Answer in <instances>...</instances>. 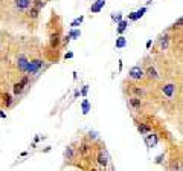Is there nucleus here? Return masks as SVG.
<instances>
[{
	"label": "nucleus",
	"mask_w": 183,
	"mask_h": 171,
	"mask_svg": "<svg viewBox=\"0 0 183 171\" xmlns=\"http://www.w3.org/2000/svg\"><path fill=\"white\" fill-rule=\"evenodd\" d=\"M89 138H90V139H96V133H90Z\"/></svg>",
	"instance_id": "bb28decb"
},
{
	"label": "nucleus",
	"mask_w": 183,
	"mask_h": 171,
	"mask_svg": "<svg viewBox=\"0 0 183 171\" xmlns=\"http://www.w3.org/2000/svg\"><path fill=\"white\" fill-rule=\"evenodd\" d=\"M127 26H128V22H125V20L122 22V20H121V22H119V26H117V32L122 34V32L127 29Z\"/></svg>",
	"instance_id": "f8f14e48"
},
{
	"label": "nucleus",
	"mask_w": 183,
	"mask_h": 171,
	"mask_svg": "<svg viewBox=\"0 0 183 171\" xmlns=\"http://www.w3.org/2000/svg\"><path fill=\"white\" fill-rule=\"evenodd\" d=\"M146 75H148L150 78H153V79H159V75H157V72H156L154 67H148V69H146Z\"/></svg>",
	"instance_id": "9d476101"
},
{
	"label": "nucleus",
	"mask_w": 183,
	"mask_h": 171,
	"mask_svg": "<svg viewBox=\"0 0 183 171\" xmlns=\"http://www.w3.org/2000/svg\"><path fill=\"white\" fill-rule=\"evenodd\" d=\"M145 142L150 148H153L157 144V138H156V134H148V136H145Z\"/></svg>",
	"instance_id": "0eeeda50"
},
{
	"label": "nucleus",
	"mask_w": 183,
	"mask_h": 171,
	"mask_svg": "<svg viewBox=\"0 0 183 171\" xmlns=\"http://www.w3.org/2000/svg\"><path fill=\"white\" fill-rule=\"evenodd\" d=\"M58 44H60V35L55 34V35H52V38H50V46L52 48H57Z\"/></svg>",
	"instance_id": "9b49d317"
},
{
	"label": "nucleus",
	"mask_w": 183,
	"mask_h": 171,
	"mask_svg": "<svg viewBox=\"0 0 183 171\" xmlns=\"http://www.w3.org/2000/svg\"><path fill=\"white\" fill-rule=\"evenodd\" d=\"M66 157H69V159L72 157V148H70V147H69V148H67V151H66Z\"/></svg>",
	"instance_id": "393cba45"
},
{
	"label": "nucleus",
	"mask_w": 183,
	"mask_h": 171,
	"mask_svg": "<svg viewBox=\"0 0 183 171\" xmlns=\"http://www.w3.org/2000/svg\"><path fill=\"white\" fill-rule=\"evenodd\" d=\"M174 90H176V86H174V84H165V86H162L163 95H166V96H169V98L174 95Z\"/></svg>",
	"instance_id": "423d86ee"
},
{
	"label": "nucleus",
	"mask_w": 183,
	"mask_h": 171,
	"mask_svg": "<svg viewBox=\"0 0 183 171\" xmlns=\"http://www.w3.org/2000/svg\"><path fill=\"white\" fill-rule=\"evenodd\" d=\"M133 92H134L136 95H139V96H142V95H143V90H142V89L136 87V86H133Z\"/></svg>",
	"instance_id": "6ab92c4d"
},
{
	"label": "nucleus",
	"mask_w": 183,
	"mask_h": 171,
	"mask_svg": "<svg viewBox=\"0 0 183 171\" xmlns=\"http://www.w3.org/2000/svg\"><path fill=\"white\" fill-rule=\"evenodd\" d=\"M38 12H40V8L34 6L31 9V17H32V19H37V17H38Z\"/></svg>",
	"instance_id": "f3484780"
},
{
	"label": "nucleus",
	"mask_w": 183,
	"mask_h": 171,
	"mask_svg": "<svg viewBox=\"0 0 183 171\" xmlns=\"http://www.w3.org/2000/svg\"><path fill=\"white\" fill-rule=\"evenodd\" d=\"M166 44H168V37H165V40H162V48L165 49V48H166Z\"/></svg>",
	"instance_id": "b1692460"
},
{
	"label": "nucleus",
	"mask_w": 183,
	"mask_h": 171,
	"mask_svg": "<svg viewBox=\"0 0 183 171\" xmlns=\"http://www.w3.org/2000/svg\"><path fill=\"white\" fill-rule=\"evenodd\" d=\"M130 76H131L133 79H140V78L143 76V70H142L139 66H134V67H131V70H130Z\"/></svg>",
	"instance_id": "7ed1b4c3"
},
{
	"label": "nucleus",
	"mask_w": 183,
	"mask_h": 171,
	"mask_svg": "<svg viewBox=\"0 0 183 171\" xmlns=\"http://www.w3.org/2000/svg\"><path fill=\"white\" fill-rule=\"evenodd\" d=\"M31 5V0H15V6L18 9H27Z\"/></svg>",
	"instance_id": "6e6552de"
},
{
	"label": "nucleus",
	"mask_w": 183,
	"mask_h": 171,
	"mask_svg": "<svg viewBox=\"0 0 183 171\" xmlns=\"http://www.w3.org/2000/svg\"><path fill=\"white\" fill-rule=\"evenodd\" d=\"M3 102H5L6 107H8V105H11L12 98H11V95H9V93H5V95H3Z\"/></svg>",
	"instance_id": "dca6fc26"
},
{
	"label": "nucleus",
	"mask_w": 183,
	"mask_h": 171,
	"mask_svg": "<svg viewBox=\"0 0 183 171\" xmlns=\"http://www.w3.org/2000/svg\"><path fill=\"white\" fill-rule=\"evenodd\" d=\"M113 19H115L116 22H121V15H119V14H117V15H113Z\"/></svg>",
	"instance_id": "a878e982"
},
{
	"label": "nucleus",
	"mask_w": 183,
	"mask_h": 171,
	"mask_svg": "<svg viewBox=\"0 0 183 171\" xmlns=\"http://www.w3.org/2000/svg\"><path fill=\"white\" fill-rule=\"evenodd\" d=\"M104 5H105V0H98V2L90 8V11H92V12H99L101 8H102Z\"/></svg>",
	"instance_id": "1a4fd4ad"
},
{
	"label": "nucleus",
	"mask_w": 183,
	"mask_h": 171,
	"mask_svg": "<svg viewBox=\"0 0 183 171\" xmlns=\"http://www.w3.org/2000/svg\"><path fill=\"white\" fill-rule=\"evenodd\" d=\"M40 67H41V61L40 60H34V61H31L29 64H27V70L26 72H29V74H35Z\"/></svg>",
	"instance_id": "f03ea898"
},
{
	"label": "nucleus",
	"mask_w": 183,
	"mask_h": 171,
	"mask_svg": "<svg viewBox=\"0 0 183 171\" xmlns=\"http://www.w3.org/2000/svg\"><path fill=\"white\" fill-rule=\"evenodd\" d=\"M27 81H29V79H27V76H24V78L20 81V83H17V84L14 86V93H15V95H18V93L23 92V89H24V86L27 84Z\"/></svg>",
	"instance_id": "39448f33"
},
{
	"label": "nucleus",
	"mask_w": 183,
	"mask_h": 171,
	"mask_svg": "<svg viewBox=\"0 0 183 171\" xmlns=\"http://www.w3.org/2000/svg\"><path fill=\"white\" fill-rule=\"evenodd\" d=\"M79 35H81V32H79V31H72L69 37H70V38H78Z\"/></svg>",
	"instance_id": "412c9836"
},
{
	"label": "nucleus",
	"mask_w": 183,
	"mask_h": 171,
	"mask_svg": "<svg viewBox=\"0 0 183 171\" xmlns=\"http://www.w3.org/2000/svg\"><path fill=\"white\" fill-rule=\"evenodd\" d=\"M139 131L140 133H146V131H150V127H146V125H139Z\"/></svg>",
	"instance_id": "5701e85b"
},
{
	"label": "nucleus",
	"mask_w": 183,
	"mask_h": 171,
	"mask_svg": "<svg viewBox=\"0 0 183 171\" xmlns=\"http://www.w3.org/2000/svg\"><path fill=\"white\" fill-rule=\"evenodd\" d=\"M145 12H146V8H142V9H139L137 12H134V14H133V19H134V20H136V19H140V17H142Z\"/></svg>",
	"instance_id": "2eb2a0df"
},
{
	"label": "nucleus",
	"mask_w": 183,
	"mask_h": 171,
	"mask_svg": "<svg viewBox=\"0 0 183 171\" xmlns=\"http://www.w3.org/2000/svg\"><path fill=\"white\" fill-rule=\"evenodd\" d=\"M127 44V40H125V37H119L117 40H116V48H124Z\"/></svg>",
	"instance_id": "ddd939ff"
},
{
	"label": "nucleus",
	"mask_w": 183,
	"mask_h": 171,
	"mask_svg": "<svg viewBox=\"0 0 183 171\" xmlns=\"http://www.w3.org/2000/svg\"><path fill=\"white\" fill-rule=\"evenodd\" d=\"M27 64H29V61H27V58H26L24 55H20V57H18V60H17V66H18V69L23 70V72H26V70H27Z\"/></svg>",
	"instance_id": "20e7f679"
},
{
	"label": "nucleus",
	"mask_w": 183,
	"mask_h": 171,
	"mask_svg": "<svg viewBox=\"0 0 183 171\" xmlns=\"http://www.w3.org/2000/svg\"><path fill=\"white\" fill-rule=\"evenodd\" d=\"M96 160H98V164H99V165L107 167V165H108V162H110L108 151H107L105 148H101V150L98 151V157H96Z\"/></svg>",
	"instance_id": "f257e3e1"
},
{
	"label": "nucleus",
	"mask_w": 183,
	"mask_h": 171,
	"mask_svg": "<svg viewBox=\"0 0 183 171\" xmlns=\"http://www.w3.org/2000/svg\"><path fill=\"white\" fill-rule=\"evenodd\" d=\"M89 110H90V105H89V101H84L82 102V113H89Z\"/></svg>",
	"instance_id": "a211bd4d"
},
{
	"label": "nucleus",
	"mask_w": 183,
	"mask_h": 171,
	"mask_svg": "<svg viewBox=\"0 0 183 171\" xmlns=\"http://www.w3.org/2000/svg\"><path fill=\"white\" fill-rule=\"evenodd\" d=\"M73 57V53L72 52H69V53H66V58H72Z\"/></svg>",
	"instance_id": "cd10ccee"
},
{
	"label": "nucleus",
	"mask_w": 183,
	"mask_h": 171,
	"mask_svg": "<svg viewBox=\"0 0 183 171\" xmlns=\"http://www.w3.org/2000/svg\"><path fill=\"white\" fill-rule=\"evenodd\" d=\"M81 22H82V17H79V19H76V20H73L72 22V28H76L78 25H81Z\"/></svg>",
	"instance_id": "4be33fe9"
},
{
	"label": "nucleus",
	"mask_w": 183,
	"mask_h": 171,
	"mask_svg": "<svg viewBox=\"0 0 183 171\" xmlns=\"http://www.w3.org/2000/svg\"><path fill=\"white\" fill-rule=\"evenodd\" d=\"M130 102H131V105L133 107H136V109H139V107H140V98H131V100H130Z\"/></svg>",
	"instance_id": "4468645a"
},
{
	"label": "nucleus",
	"mask_w": 183,
	"mask_h": 171,
	"mask_svg": "<svg viewBox=\"0 0 183 171\" xmlns=\"http://www.w3.org/2000/svg\"><path fill=\"white\" fill-rule=\"evenodd\" d=\"M89 151H90V147L87 145V144H84V145L81 147V153H82V154H87Z\"/></svg>",
	"instance_id": "aec40b11"
}]
</instances>
